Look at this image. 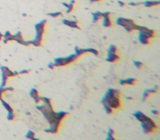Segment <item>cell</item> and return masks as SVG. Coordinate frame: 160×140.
Here are the masks:
<instances>
[{
	"label": "cell",
	"instance_id": "44dd1931",
	"mask_svg": "<svg viewBox=\"0 0 160 140\" xmlns=\"http://www.w3.org/2000/svg\"><path fill=\"white\" fill-rule=\"evenodd\" d=\"M13 37H14V41H16L18 44H20V42L24 39V38H23V35L22 34V32H20V31H18L16 34H14Z\"/></svg>",
	"mask_w": 160,
	"mask_h": 140
},
{
	"label": "cell",
	"instance_id": "ee69618b",
	"mask_svg": "<svg viewBox=\"0 0 160 140\" xmlns=\"http://www.w3.org/2000/svg\"><path fill=\"white\" fill-rule=\"evenodd\" d=\"M91 3H95V2H100V1H102V0H89Z\"/></svg>",
	"mask_w": 160,
	"mask_h": 140
},
{
	"label": "cell",
	"instance_id": "4fadbf2b",
	"mask_svg": "<svg viewBox=\"0 0 160 140\" xmlns=\"http://www.w3.org/2000/svg\"><path fill=\"white\" fill-rule=\"evenodd\" d=\"M137 83H138V79H136L134 77H128V78L120 80L121 85H136Z\"/></svg>",
	"mask_w": 160,
	"mask_h": 140
},
{
	"label": "cell",
	"instance_id": "83f0119b",
	"mask_svg": "<svg viewBox=\"0 0 160 140\" xmlns=\"http://www.w3.org/2000/svg\"><path fill=\"white\" fill-rule=\"evenodd\" d=\"M118 52V48L115 45H111L108 49V54H112V53H117Z\"/></svg>",
	"mask_w": 160,
	"mask_h": 140
},
{
	"label": "cell",
	"instance_id": "bcb514c9",
	"mask_svg": "<svg viewBox=\"0 0 160 140\" xmlns=\"http://www.w3.org/2000/svg\"><path fill=\"white\" fill-rule=\"evenodd\" d=\"M76 1H77V0H70V3H72V4H74V5H75Z\"/></svg>",
	"mask_w": 160,
	"mask_h": 140
},
{
	"label": "cell",
	"instance_id": "8d00e7d4",
	"mask_svg": "<svg viewBox=\"0 0 160 140\" xmlns=\"http://www.w3.org/2000/svg\"><path fill=\"white\" fill-rule=\"evenodd\" d=\"M151 95H152V94L147 91V90H145L144 92H143V96H142V102H145V101H147V99L150 97Z\"/></svg>",
	"mask_w": 160,
	"mask_h": 140
},
{
	"label": "cell",
	"instance_id": "30bf717a",
	"mask_svg": "<svg viewBox=\"0 0 160 140\" xmlns=\"http://www.w3.org/2000/svg\"><path fill=\"white\" fill-rule=\"evenodd\" d=\"M133 116L135 117V119H137V120H139V122H145V121H147L148 119H150V117H148V116H146L144 113H142L141 111H136L133 113Z\"/></svg>",
	"mask_w": 160,
	"mask_h": 140
},
{
	"label": "cell",
	"instance_id": "2e32d148",
	"mask_svg": "<svg viewBox=\"0 0 160 140\" xmlns=\"http://www.w3.org/2000/svg\"><path fill=\"white\" fill-rule=\"evenodd\" d=\"M138 39H139V41L140 42L142 45H149L150 42H151V39H150V38H148L146 35L141 34V33H139Z\"/></svg>",
	"mask_w": 160,
	"mask_h": 140
},
{
	"label": "cell",
	"instance_id": "60d3db41",
	"mask_svg": "<svg viewBox=\"0 0 160 140\" xmlns=\"http://www.w3.org/2000/svg\"><path fill=\"white\" fill-rule=\"evenodd\" d=\"M47 66H48V68H50V69H54L55 68V65H54L53 63H49L47 64Z\"/></svg>",
	"mask_w": 160,
	"mask_h": 140
},
{
	"label": "cell",
	"instance_id": "f6af8a7d",
	"mask_svg": "<svg viewBox=\"0 0 160 140\" xmlns=\"http://www.w3.org/2000/svg\"><path fill=\"white\" fill-rule=\"evenodd\" d=\"M2 39H3V34L0 32V42L2 41Z\"/></svg>",
	"mask_w": 160,
	"mask_h": 140
},
{
	"label": "cell",
	"instance_id": "4dcf8cb0",
	"mask_svg": "<svg viewBox=\"0 0 160 140\" xmlns=\"http://www.w3.org/2000/svg\"><path fill=\"white\" fill-rule=\"evenodd\" d=\"M103 107H104L105 111H106V113H107V114H109V115H111V114H113V112H114V109H113L112 107H111L110 105H103Z\"/></svg>",
	"mask_w": 160,
	"mask_h": 140
},
{
	"label": "cell",
	"instance_id": "52a82bcc",
	"mask_svg": "<svg viewBox=\"0 0 160 140\" xmlns=\"http://www.w3.org/2000/svg\"><path fill=\"white\" fill-rule=\"evenodd\" d=\"M102 25L104 27H111L113 21L111 20V15L110 12H102Z\"/></svg>",
	"mask_w": 160,
	"mask_h": 140
},
{
	"label": "cell",
	"instance_id": "f1b7e54d",
	"mask_svg": "<svg viewBox=\"0 0 160 140\" xmlns=\"http://www.w3.org/2000/svg\"><path fill=\"white\" fill-rule=\"evenodd\" d=\"M84 51H85V53H93V54H95L96 56L99 55V51H98V49H93V48H87V49H84Z\"/></svg>",
	"mask_w": 160,
	"mask_h": 140
},
{
	"label": "cell",
	"instance_id": "5b68a950",
	"mask_svg": "<svg viewBox=\"0 0 160 140\" xmlns=\"http://www.w3.org/2000/svg\"><path fill=\"white\" fill-rule=\"evenodd\" d=\"M137 31H139V33L145 35L147 37L150 38V39L155 37V35H156V33H155L154 30L150 29V28H148V27H145V26H142V25H139V24H138V29H137Z\"/></svg>",
	"mask_w": 160,
	"mask_h": 140
},
{
	"label": "cell",
	"instance_id": "cb8c5ba5",
	"mask_svg": "<svg viewBox=\"0 0 160 140\" xmlns=\"http://www.w3.org/2000/svg\"><path fill=\"white\" fill-rule=\"evenodd\" d=\"M14 89L12 87H0V99H2L3 98V95H4V93L8 91H13Z\"/></svg>",
	"mask_w": 160,
	"mask_h": 140
},
{
	"label": "cell",
	"instance_id": "9a60e30c",
	"mask_svg": "<svg viewBox=\"0 0 160 140\" xmlns=\"http://www.w3.org/2000/svg\"><path fill=\"white\" fill-rule=\"evenodd\" d=\"M2 41L4 42L5 44L8 43L9 41H14L13 35H12V34H10V32H9V31H6V32L3 34V39H2Z\"/></svg>",
	"mask_w": 160,
	"mask_h": 140
},
{
	"label": "cell",
	"instance_id": "d6986e66",
	"mask_svg": "<svg viewBox=\"0 0 160 140\" xmlns=\"http://www.w3.org/2000/svg\"><path fill=\"white\" fill-rule=\"evenodd\" d=\"M160 4L159 1H151V0H147L145 2H143V6L146 7H157Z\"/></svg>",
	"mask_w": 160,
	"mask_h": 140
},
{
	"label": "cell",
	"instance_id": "f546056e",
	"mask_svg": "<svg viewBox=\"0 0 160 140\" xmlns=\"http://www.w3.org/2000/svg\"><path fill=\"white\" fill-rule=\"evenodd\" d=\"M74 50H75V54H76V55H78L79 57H81L82 55L85 54L84 49H82V48H79V47H75V48H74Z\"/></svg>",
	"mask_w": 160,
	"mask_h": 140
},
{
	"label": "cell",
	"instance_id": "277c9868",
	"mask_svg": "<svg viewBox=\"0 0 160 140\" xmlns=\"http://www.w3.org/2000/svg\"><path fill=\"white\" fill-rule=\"evenodd\" d=\"M46 26H47V20H41L38 23L35 24V30H36V36L38 38H44V35L46 32Z\"/></svg>",
	"mask_w": 160,
	"mask_h": 140
},
{
	"label": "cell",
	"instance_id": "d6a6232c",
	"mask_svg": "<svg viewBox=\"0 0 160 140\" xmlns=\"http://www.w3.org/2000/svg\"><path fill=\"white\" fill-rule=\"evenodd\" d=\"M7 119L8 120H15L17 119V116H16V114L14 112H8Z\"/></svg>",
	"mask_w": 160,
	"mask_h": 140
},
{
	"label": "cell",
	"instance_id": "7402d4cb",
	"mask_svg": "<svg viewBox=\"0 0 160 140\" xmlns=\"http://www.w3.org/2000/svg\"><path fill=\"white\" fill-rule=\"evenodd\" d=\"M31 42V45L35 46V47H40L43 43V39L41 38H38V37H34L33 40H30Z\"/></svg>",
	"mask_w": 160,
	"mask_h": 140
},
{
	"label": "cell",
	"instance_id": "7c38bea8",
	"mask_svg": "<svg viewBox=\"0 0 160 140\" xmlns=\"http://www.w3.org/2000/svg\"><path fill=\"white\" fill-rule=\"evenodd\" d=\"M106 95L111 97H122V92L116 89H109L106 92Z\"/></svg>",
	"mask_w": 160,
	"mask_h": 140
},
{
	"label": "cell",
	"instance_id": "ab89813d",
	"mask_svg": "<svg viewBox=\"0 0 160 140\" xmlns=\"http://www.w3.org/2000/svg\"><path fill=\"white\" fill-rule=\"evenodd\" d=\"M151 113L153 114V115H155V116H159L160 112L157 110V109H152L151 110Z\"/></svg>",
	"mask_w": 160,
	"mask_h": 140
},
{
	"label": "cell",
	"instance_id": "f35d334b",
	"mask_svg": "<svg viewBox=\"0 0 160 140\" xmlns=\"http://www.w3.org/2000/svg\"><path fill=\"white\" fill-rule=\"evenodd\" d=\"M30 72H31L30 69H23L21 71H19L18 73H19V75H25V74H29Z\"/></svg>",
	"mask_w": 160,
	"mask_h": 140
},
{
	"label": "cell",
	"instance_id": "1f68e13d",
	"mask_svg": "<svg viewBox=\"0 0 160 140\" xmlns=\"http://www.w3.org/2000/svg\"><path fill=\"white\" fill-rule=\"evenodd\" d=\"M74 6H75V5H74V4H72V3H70V2L69 3H68V6H67V7H66V8H67L66 12H67L68 14L71 13V12L74 10Z\"/></svg>",
	"mask_w": 160,
	"mask_h": 140
},
{
	"label": "cell",
	"instance_id": "8fae6325",
	"mask_svg": "<svg viewBox=\"0 0 160 140\" xmlns=\"http://www.w3.org/2000/svg\"><path fill=\"white\" fill-rule=\"evenodd\" d=\"M63 24L69 26L71 28H75V29H80V24L78 21H71V20H67V19H64L62 21Z\"/></svg>",
	"mask_w": 160,
	"mask_h": 140
},
{
	"label": "cell",
	"instance_id": "8992f818",
	"mask_svg": "<svg viewBox=\"0 0 160 140\" xmlns=\"http://www.w3.org/2000/svg\"><path fill=\"white\" fill-rule=\"evenodd\" d=\"M62 122L63 121H61V120H57V119H56L53 124H51V125H50L49 128L45 129L44 131H45L46 133H53V134H56V133L59 132L60 128H61Z\"/></svg>",
	"mask_w": 160,
	"mask_h": 140
},
{
	"label": "cell",
	"instance_id": "7a4b0ae2",
	"mask_svg": "<svg viewBox=\"0 0 160 140\" xmlns=\"http://www.w3.org/2000/svg\"><path fill=\"white\" fill-rule=\"evenodd\" d=\"M122 97H111L105 94V96L101 99L102 105H108L112 107L114 110H118L122 107Z\"/></svg>",
	"mask_w": 160,
	"mask_h": 140
},
{
	"label": "cell",
	"instance_id": "836d02e7",
	"mask_svg": "<svg viewBox=\"0 0 160 140\" xmlns=\"http://www.w3.org/2000/svg\"><path fill=\"white\" fill-rule=\"evenodd\" d=\"M50 17H53V18H58V17H61L63 15V12L61 11H56V12H51V13H48Z\"/></svg>",
	"mask_w": 160,
	"mask_h": 140
},
{
	"label": "cell",
	"instance_id": "b9f144b4",
	"mask_svg": "<svg viewBox=\"0 0 160 140\" xmlns=\"http://www.w3.org/2000/svg\"><path fill=\"white\" fill-rule=\"evenodd\" d=\"M130 7H136V6H139L140 5V3H135V2H130L129 4H128Z\"/></svg>",
	"mask_w": 160,
	"mask_h": 140
},
{
	"label": "cell",
	"instance_id": "4316f807",
	"mask_svg": "<svg viewBox=\"0 0 160 140\" xmlns=\"http://www.w3.org/2000/svg\"><path fill=\"white\" fill-rule=\"evenodd\" d=\"M25 138H27V139H37L35 132H33L31 130H28L27 133H25Z\"/></svg>",
	"mask_w": 160,
	"mask_h": 140
},
{
	"label": "cell",
	"instance_id": "ffe728a7",
	"mask_svg": "<svg viewBox=\"0 0 160 140\" xmlns=\"http://www.w3.org/2000/svg\"><path fill=\"white\" fill-rule=\"evenodd\" d=\"M115 135H116V133L113 129L111 128H109L108 130V135H107V140H115Z\"/></svg>",
	"mask_w": 160,
	"mask_h": 140
},
{
	"label": "cell",
	"instance_id": "3957f363",
	"mask_svg": "<svg viewBox=\"0 0 160 140\" xmlns=\"http://www.w3.org/2000/svg\"><path fill=\"white\" fill-rule=\"evenodd\" d=\"M140 123H141V128H142L143 133H146V134L153 133L155 131L158 130V126L156 124V122L154 120H153L151 118L145 122H140Z\"/></svg>",
	"mask_w": 160,
	"mask_h": 140
},
{
	"label": "cell",
	"instance_id": "ac0fdd59",
	"mask_svg": "<svg viewBox=\"0 0 160 140\" xmlns=\"http://www.w3.org/2000/svg\"><path fill=\"white\" fill-rule=\"evenodd\" d=\"M69 112H66V111L56 112V119H57V120H61V121H63L64 119L69 116Z\"/></svg>",
	"mask_w": 160,
	"mask_h": 140
},
{
	"label": "cell",
	"instance_id": "e575fe53",
	"mask_svg": "<svg viewBox=\"0 0 160 140\" xmlns=\"http://www.w3.org/2000/svg\"><path fill=\"white\" fill-rule=\"evenodd\" d=\"M134 65L137 67V68H139V69H140V68H143L144 66H145V64L142 63V62H140V61H134Z\"/></svg>",
	"mask_w": 160,
	"mask_h": 140
},
{
	"label": "cell",
	"instance_id": "74e56055",
	"mask_svg": "<svg viewBox=\"0 0 160 140\" xmlns=\"http://www.w3.org/2000/svg\"><path fill=\"white\" fill-rule=\"evenodd\" d=\"M33 101H34V103H35V104H37V105L40 104V103H41V96L39 95V96H38V97L33 98Z\"/></svg>",
	"mask_w": 160,
	"mask_h": 140
},
{
	"label": "cell",
	"instance_id": "5bb4252c",
	"mask_svg": "<svg viewBox=\"0 0 160 140\" xmlns=\"http://www.w3.org/2000/svg\"><path fill=\"white\" fill-rule=\"evenodd\" d=\"M121 59L120 55H118L117 53H112V54H108L107 55V62H110V63H116V62H119Z\"/></svg>",
	"mask_w": 160,
	"mask_h": 140
},
{
	"label": "cell",
	"instance_id": "d4e9b609",
	"mask_svg": "<svg viewBox=\"0 0 160 140\" xmlns=\"http://www.w3.org/2000/svg\"><path fill=\"white\" fill-rule=\"evenodd\" d=\"M41 103L44 104V105H48L50 107H53V102H52V100L48 97H42L41 96Z\"/></svg>",
	"mask_w": 160,
	"mask_h": 140
},
{
	"label": "cell",
	"instance_id": "7bdbcfd3",
	"mask_svg": "<svg viewBox=\"0 0 160 140\" xmlns=\"http://www.w3.org/2000/svg\"><path fill=\"white\" fill-rule=\"evenodd\" d=\"M118 5L120 6V7H125V2H123V1H118Z\"/></svg>",
	"mask_w": 160,
	"mask_h": 140
},
{
	"label": "cell",
	"instance_id": "d590c367",
	"mask_svg": "<svg viewBox=\"0 0 160 140\" xmlns=\"http://www.w3.org/2000/svg\"><path fill=\"white\" fill-rule=\"evenodd\" d=\"M8 77L6 75L2 74V82H1V87H5L8 83Z\"/></svg>",
	"mask_w": 160,
	"mask_h": 140
},
{
	"label": "cell",
	"instance_id": "ba28073f",
	"mask_svg": "<svg viewBox=\"0 0 160 140\" xmlns=\"http://www.w3.org/2000/svg\"><path fill=\"white\" fill-rule=\"evenodd\" d=\"M116 24H118L122 27H127V26H130L132 25L133 23H135V21L130 20V19H126V18H123V17H119L116 19Z\"/></svg>",
	"mask_w": 160,
	"mask_h": 140
},
{
	"label": "cell",
	"instance_id": "484cf974",
	"mask_svg": "<svg viewBox=\"0 0 160 140\" xmlns=\"http://www.w3.org/2000/svg\"><path fill=\"white\" fill-rule=\"evenodd\" d=\"M29 94H30V96L32 97V99L40 95V94H39V91H38L36 88H32V89L30 90V91H29Z\"/></svg>",
	"mask_w": 160,
	"mask_h": 140
},
{
	"label": "cell",
	"instance_id": "9c48e42d",
	"mask_svg": "<svg viewBox=\"0 0 160 140\" xmlns=\"http://www.w3.org/2000/svg\"><path fill=\"white\" fill-rule=\"evenodd\" d=\"M0 69H1L2 74L6 75L8 78H9V77H16V76H18V75H19V73H18L17 71H12V70L9 69L8 66H5V65L0 66Z\"/></svg>",
	"mask_w": 160,
	"mask_h": 140
},
{
	"label": "cell",
	"instance_id": "6da1fadb",
	"mask_svg": "<svg viewBox=\"0 0 160 140\" xmlns=\"http://www.w3.org/2000/svg\"><path fill=\"white\" fill-rule=\"evenodd\" d=\"M79 58H80L79 56L76 55L75 53H73V54H70V55L67 56V57H57V58H54L53 63H54L55 67H62V66H67V65H69L71 63H73L74 62H76Z\"/></svg>",
	"mask_w": 160,
	"mask_h": 140
},
{
	"label": "cell",
	"instance_id": "e0dca14e",
	"mask_svg": "<svg viewBox=\"0 0 160 140\" xmlns=\"http://www.w3.org/2000/svg\"><path fill=\"white\" fill-rule=\"evenodd\" d=\"M102 19V12L100 11H96V12H93L92 13V21L97 23L99 21H101Z\"/></svg>",
	"mask_w": 160,
	"mask_h": 140
},
{
	"label": "cell",
	"instance_id": "603a6c76",
	"mask_svg": "<svg viewBox=\"0 0 160 140\" xmlns=\"http://www.w3.org/2000/svg\"><path fill=\"white\" fill-rule=\"evenodd\" d=\"M0 101H1V104H2V105L5 107V109H6L8 112H14L13 108L11 107V105H9L8 103H7L5 100H3V99H0Z\"/></svg>",
	"mask_w": 160,
	"mask_h": 140
}]
</instances>
